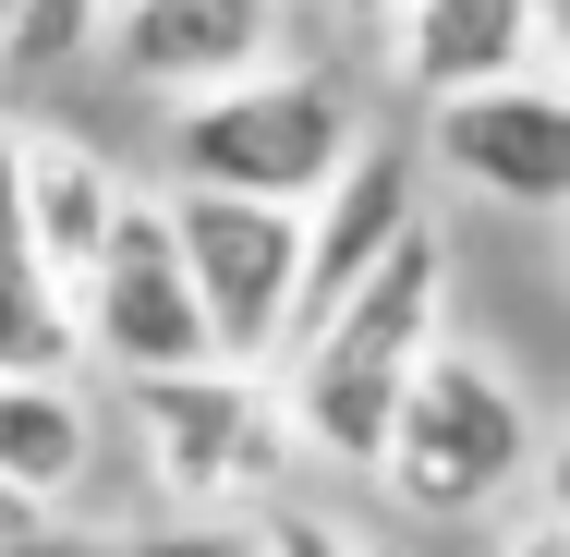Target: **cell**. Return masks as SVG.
I'll list each match as a JSON object with an SVG mask.
<instances>
[{"label":"cell","mask_w":570,"mask_h":557,"mask_svg":"<svg viewBox=\"0 0 570 557\" xmlns=\"http://www.w3.org/2000/svg\"><path fill=\"white\" fill-rule=\"evenodd\" d=\"M364 146V121L328 73L304 61H255L207 98H170V182H219V195H279L316 207L341 182V158Z\"/></svg>","instance_id":"3957f363"},{"label":"cell","mask_w":570,"mask_h":557,"mask_svg":"<svg viewBox=\"0 0 570 557\" xmlns=\"http://www.w3.org/2000/svg\"><path fill=\"white\" fill-rule=\"evenodd\" d=\"M534 485H547V509H570V437H559V448H534Z\"/></svg>","instance_id":"ac0fdd59"},{"label":"cell","mask_w":570,"mask_h":557,"mask_svg":"<svg viewBox=\"0 0 570 557\" xmlns=\"http://www.w3.org/2000/svg\"><path fill=\"white\" fill-rule=\"evenodd\" d=\"M0 12H12V0H0Z\"/></svg>","instance_id":"ffe728a7"},{"label":"cell","mask_w":570,"mask_h":557,"mask_svg":"<svg viewBox=\"0 0 570 557\" xmlns=\"http://www.w3.org/2000/svg\"><path fill=\"white\" fill-rule=\"evenodd\" d=\"M534 73L570 86V0H534Z\"/></svg>","instance_id":"2e32d148"},{"label":"cell","mask_w":570,"mask_h":557,"mask_svg":"<svg viewBox=\"0 0 570 557\" xmlns=\"http://www.w3.org/2000/svg\"><path fill=\"white\" fill-rule=\"evenodd\" d=\"M170 230H183V267H195V304H207L219 351L230 364H279L292 328H304V207L170 182Z\"/></svg>","instance_id":"5b68a950"},{"label":"cell","mask_w":570,"mask_h":557,"mask_svg":"<svg viewBox=\"0 0 570 557\" xmlns=\"http://www.w3.org/2000/svg\"><path fill=\"white\" fill-rule=\"evenodd\" d=\"M328 12H352V24H389V12H401V0H328Z\"/></svg>","instance_id":"d6986e66"},{"label":"cell","mask_w":570,"mask_h":557,"mask_svg":"<svg viewBox=\"0 0 570 557\" xmlns=\"http://www.w3.org/2000/svg\"><path fill=\"white\" fill-rule=\"evenodd\" d=\"M498 557H570V509H547V521H522Z\"/></svg>","instance_id":"e0dca14e"},{"label":"cell","mask_w":570,"mask_h":557,"mask_svg":"<svg viewBox=\"0 0 570 557\" xmlns=\"http://www.w3.org/2000/svg\"><path fill=\"white\" fill-rule=\"evenodd\" d=\"M279 12L292 0H110L98 24V61L146 98H207L230 73L279 61Z\"/></svg>","instance_id":"ba28073f"},{"label":"cell","mask_w":570,"mask_h":557,"mask_svg":"<svg viewBox=\"0 0 570 557\" xmlns=\"http://www.w3.org/2000/svg\"><path fill=\"white\" fill-rule=\"evenodd\" d=\"M425 158L510 219H570V86H547L534 61L450 86V98H425Z\"/></svg>","instance_id":"52a82bcc"},{"label":"cell","mask_w":570,"mask_h":557,"mask_svg":"<svg viewBox=\"0 0 570 557\" xmlns=\"http://www.w3.org/2000/svg\"><path fill=\"white\" fill-rule=\"evenodd\" d=\"M450 339V242L413 219L364 279H352L341 304H316L304 328H292V376H279V412H292V448H316V460H341V473H376V448H389V412H401V388H413V364Z\"/></svg>","instance_id":"6da1fadb"},{"label":"cell","mask_w":570,"mask_h":557,"mask_svg":"<svg viewBox=\"0 0 570 557\" xmlns=\"http://www.w3.org/2000/svg\"><path fill=\"white\" fill-rule=\"evenodd\" d=\"M255 534H267V557H364L341 521H328V509H267Z\"/></svg>","instance_id":"9a60e30c"},{"label":"cell","mask_w":570,"mask_h":557,"mask_svg":"<svg viewBox=\"0 0 570 557\" xmlns=\"http://www.w3.org/2000/svg\"><path fill=\"white\" fill-rule=\"evenodd\" d=\"M121 412L146 448V485L170 509H267L279 497V460H292V412L255 364H170V376H121Z\"/></svg>","instance_id":"277c9868"},{"label":"cell","mask_w":570,"mask_h":557,"mask_svg":"<svg viewBox=\"0 0 570 557\" xmlns=\"http://www.w3.org/2000/svg\"><path fill=\"white\" fill-rule=\"evenodd\" d=\"M376 485H389L413 521H485L498 497L534 485V412H522V388H510L485 351L438 339V351L413 364L401 412H389Z\"/></svg>","instance_id":"7a4b0ae2"},{"label":"cell","mask_w":570,"mask_h":557,"mask_svg":"<svg viewBox=\"0 0 570 557\" xmlns=\"http://www.w3.org/2000/svg\"><path fill=\"white\" fill-rule=\"evenodd\" d=\"M389 37H401L413 98H450V86H485V73L534 61V0H401Z\"/></svg>","instance_id":"7c38bea8"},{"label":"cell","mask_w":570,"mask_h":557,"mask_svg":"<svg viewBox=\"0 0 570 557\" xmlns=\"http://www.w3.org/2000/svg\"><path fill=\"white\" fill-rule=\"evenodd\" d=\"M73 328L110 376H170V364L219 351L207 304H195V267H183V230H170V195H121L110 242L73 279Z\"/></svg>","instance_id":"8992f818"},{"label":"cell","mask_w":570,"mask_h":557,"mask_svg":"<svg viewBox=\"0 0 570 557\" xmlns=\"http://www.w3.org/2000/svg\"><path fill=\"white\" fill-rule=\"evenodd\" d=\"M0 557H98V534L73 521V497H37L0 473Z\"/></svg>","instance_id":"4fadbf2b"},{"label":"cell","mask_w":570,"mask_h":557,"mask_svg":"<svg viewBox=\"0 0 570 557\" xmlns=\"http://www.w3.org/2000/svg\"><path fill=\"white\" fill-rule=\"evenodd\" d=\"M121 195H134V182H121L73 121H24V230H37V255H49L61 279H86V255L110 242Z\"/></svg>","instance_id":"30bf717a"},{"label":"cell","mask_w":570,"mask_h":557,"mask_svg":"<svg viewBox=\"0 0 570 557\" xmlns=\"http://www.w3.org/2000/svg\"><path fill=\"white\" fill-rule=\"evenodd\" d=\"M413 219H425L413 158H401V146H352L341 182L304 207V316H316V304H341V291H352V279H364V267H376Z\"/></svg>","instance_id":"9c48e42d"},{"label":"cell","mask_w":570,"mask_h":557,"mask_svg":"<svg viewBox=\"0 0 570 557\" xmlns=\"http://www.w3.org/2000/svg\"><path fill=\"white\" fill-rule=\"evenodd\" d=\"M0 473L37 485V497H86L98 400L73 388V364H0Z\"/></svg>","instance_id":"8fae6325"},{"label":"cell","mask_w":570,"mask_h":557,"mask_svg":"<svg viewBox=\"0 0 570 557\" xmlns=\"http://www.w3.org/2000/svg\"><path fill=\"white\" fill-rule=\"evenodd\" d=\"M110 557H267V534H255V521H230V509H183V521L121 534Z\"/></svg>","instance_id":"5bb4252c"}]
</instances>
